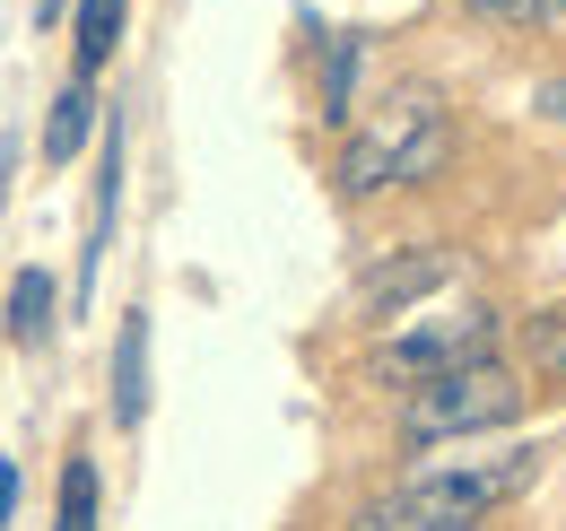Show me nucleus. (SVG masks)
Here are the masks:
<instances>
[{
    "label": "nucleus",
    "mask_w": 566,
    "mask_h": 531,
    "mask_svg": "<svg viewBox=\"0 0 566 531\" xmlns=\"http://www.w3.org/2000/svg\"><path fill=\"white\" fill-rule=\"evenodd\" d=\"M114 218H123V105H114L105 148H96V200H87V244H78V305L96 296V270L114 253Z\"/></svg>",
    "instance_id": "obj_6"
},
{
    "label": "nucleus",
    "mask_w": 566,
    "mask_h": 531,
    "mask_svg": "<svg viewBox=\"0 0 566 531\" xmlns=\"http://www.w3.org/2000/svg\"><path fill=\"white\" fill-rule=\"evenodd\" d=\"M71 18V0H35V27H62Z\"/></svg>",
    "instance_id": "obj_18"
},
{
    "label": "nucleus",
    "mask_w": 566,
    "mask_h": 531,
    "mask_svg": "<svg viewBox=\"0 0 566 531\" xmlns=\"http://www.w3.org/2000/svg\"><path fill=\"white\" fill-rule=\"evenodd\" d=\"M53 323H62V288H53L44 262H27L18 279H9V348H44Z\"/></svg>",
    "instance_id": "obj_8"
},
{
    "label": "nucleus",
    "mask_w": 566,
    "mask_h": 531,
    "mask_svg": "<svg viewBox=\"0 0 566 531\" xmlns=\"http://www.w3.org/2000/svg\"><path fill=\"white\" fill-rule=\"evenodd\" d=\"M357 53H366V35L340 27V35H323V123H349V87H357Z\"/></svg>",
    "instance_id": "obj_11"
},
{
    "label": "nucleus",
    "mask_w": 566,
    "mask_h": 531,
    "mask_svg": "<svg viewBox=\"0 0 566 531\" xmlns=\"http://www.w3.org/2000/svg\"><path fill=\"white\" fill-rule=\"evenodd\" d=\"M532 479H541V454H505V462L436 470V479H410V488H392V497L357 506L349 531H480L496 506H514Z\"/></svg>",
    "instance_id": "obj_2"
},
{
    "label": "nucleus",
    "mask_w": 566,
    "mask_h": 531,
    "mask_svg": "<svg viewBox=\"0 0 566 531\" xmlns=\"http://www.w3.org/2000/svg\"><path fill=\"white\" fill-rule=\"evenodd\" d=\"M87 132H96V96H87V79H71L53 96V114H44V166H71L87 148Z\"/></svg>",
    "instance_id": "obj_10"
},
{
    "label": "nucleus",
    "mask_w": 566,
    "mask_h": 531,
    "mask_svg": "<svg viewBox=\"0 0 566 531\" xmlns=\"http://www.w3.org/2000/svg\"><path fill=\"white\" fill-rule=\"evenodd\" d=\"M532 375H549V384H566V314H549V323H532Z\"/></svg>",
    "instance_id": "obj_14"
},
{
    "label": "nucleus",
    "mask_w": 566,
    "mask_h": 531,
    "mask_svg": "<svg viewBox=\"0 0 566 531\" xmlns=\"http://www.w3.org/2000/svg\"><path fill=\"white\" fill-rule=\"evenodd\" d=\"M123 9L132 0H71V79H96L123 44Z\"/></svg>",
    "instance_id": "obj_9"
},
{
    "label": "nucleus",
    "mask_w": 566,
    "mask_h": 531,
    "mask_svg": "<svg viewBox=\"0 0 566 531\" xmlns=\"http://www.w3.org/2000/svg\"><path fill=\"white\" fill-rule=\"evenodd\" d=\"M105 400H114V427L132 436L148 418V314L132 305L123 323H114V366H105Z\"/></svg>",
    "instance_id": "obj_7"
},
{
    "label": "nucleus",
    "mask_w": 566,
    "mask_h": 531,
    "mask_svg": "<svg viewBox=\"0 0 566 531\" xmlns=\"http://www.w3.org/2000/svg\"><path fill=\"white\" fill-rule=\"evenodd\" d=\"M514 409H523V384H514V366L480 357V366H453V375L419 384V393H410V409H401V436H410V445H453V436L505 427Z\"/></svg>",
    "instance_id": "obj_3"
},
{
    "label": "nucleus",
    "mask_w": 566,
    "mask_h": 531,
    "mask_svg": "<svg viewBox=\"0 0 566 531\" xmlns=\"http://www.w3.org/2000/svg\"><path fill=\"white\" fill-rule=\"evenodd\" d=\"M53 531H105L96 523V462L71 454L62 462V506H53Z\"/></svg>",
    "instance_id": "obj_12"
},
{
    "label": "nucleus",
    "mask_w": 566,
    "mask_h": 531,
    "mask_svg": "<svg viewBox=\"0 0 566 531\" xmlns=\"http://www.w3.org/2000/svg\"><path fill=\"white\" fill-rule=\"evenodd\" d=\"M532 105H541V123H558V132H566V79H549V87H541Z\"/></svg>",
    "instance_id": "obj_16"
},
{
    "label": "nucleus",
    "mask_w": 566,
    "mask_h": 531,
    "mask_svg": "<svg viewBox=\"0 0 566 531\" xmlns=\"http://www.w3.org/2000/svg\"><path fill=\"white\" fill-rule=\"evenodd\" d=\"M18 488H27V479H18V462H0V531L18 523Z\"/></svg>",
    "instance_id": "obj_15"
},
{
    "label": "nucleus",
    "mask_w": 566,
    "mask_h": 531,
    "mask_svg": "<svg viewBox=\"0 0 566 531\" xmlns=\"http://www.w3.org/2000/svg\"><path fill=\"white\" fill-rule=\"evenodd\" d=\"M9 184H18V132H0V209H9Z\"/></svg>",
    "instance_id": "obj_17"
},
{
    "label": "nucleus",
    "mask_w": 566,
    "mask_h": 531,
    "mask_svg": "<svg viewBox=\"0 0 566 531\" xmlns=\"http://www.w3.org/2000/svg\"><path fill=\"white\" fill-rule=\"evenodd\" d=\"M453 166V114L427 87H392L349 139H340V192H392V184H436Z\"/></svg>",
    "instance_id": "obj_1"
},
{
    "label": "nucleus",
    "mask_w": 566,
    "mask_h": 531,
    "mask_svg": "<svg viewBox=\"0 0 566 531\" xmlns=\"http://www.w3.org/2000/svg\"><path fill=\"white\" fill-rule=\"evenodd\" d=\"M471 18H489V27H566V0H471Z\"/></svg>",
    "instance_id": "obj_13"
},
{
    "label": "nucleus",
    "mask_w": 566,
    "mask_h": 531,
    "mask_svg": "<svg viewBox=\"0 0 566 531\" xmlns=\"http://www.w3.org/2000/svg\"><path fill=\"white\" fill-rule=\"evenodd\" d=\"M462 279V253L453 244H410V253H384V262L357 279V314H375V323H392V314H410L427 296H444Z\"/></svg>",
    "instance_id": "obj_5"
},
{
    "label": "nucleus",
    "mask_w": 566,
    "mask_h": 531,
    "mask_svg": "<svg viewBox=\"0 0 566 531\" xmlns=\"http://www.w3.org/2000/svg\"><path fill=\"white\" fill-rule=\"evenodd\" d=\"M496 305H462V314H427V323H410V332L392 340V348H375V384H401V393H419V384H436V375H453V366H480V357H496Z\"/></svg>",
    "instance_id": "obj_4"
}]
</instances>
